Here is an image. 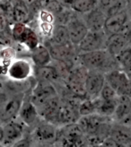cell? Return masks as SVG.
<instances>
[{"instance_id":"obj_1","label":"cell","mask_w":131,"mask_h":147,"mask_svg":"<svg viewBox=\"0 0 131 147\" xmlns=\"http://www.w3.org/2000/svg\"><path fill=\"white\" fill-rule=\"evenodd\" d=\"M77 60L80 65L87 70H97L104 74L113 69L119 68L114 57L106 49L80 52L77 56Z\"/></svg>"},{"instance_id":"obj_2","label":"cell","mask_w":131,"mask_h":147,"mask_svg":"<svg viewBox=\"0 0 131 147\" xmlns=\"http://www.w3.org/2000/svg\"><path fill=\"white\" fill-rule=\"evenodd\" d=\"M56 147H87V140L78 124L71 123L58 127Z\"/></svg>"},{"instance_id":"obj_3","label":"cell","mask_w":131,"mask_h":147,"mask_svg":"<svg viewBox=\"0 0 131 147\" xmlns=\"http://www.w3.org/2000/svg\"><path fill=\"white\" fill-rule=\"evenodd\" d=\"M106 83L112 87L117 96H130V75L121 69L117 68L104 74Z\"/></svg>"},{"instance_id":"obj_4","label":"cell","mask_w":131,"mask_h":147,"mask_svg":"<svg viewBox=\"0 0 131 147\" xmlns=\"http://www.w3.org/2000/svg\"><path fill=\"white\" fill-rule=\"evenodd\" d=\"M58 127L56 125L41 119L28 134L33 142L55 144L57 140Z\"/></svg>"},{"instance_id":"obj_5","label":"cell","mask_w":131,"mask_h":147,"mask_svg":"<svg viewBox=\"0 0 131 147\" xmlns=\"http://www.w3.org/2000/svg\"><path fill=\"white\" fill-rule=\"evenodd\" d=\"M87 71V68L78 64L70 70L66 77V84L69 92L78 97H86L84 86Z\"/></svg>"},{"instance_id":"obj_6","label":"cell","mask_w":131,"mask_h":147,"mask_svg":"<svg viewBox=\"0 0 131 147\" xmlns=\"http://www.w3.org/2000/svg\"><path fill=\"white\" fill-rule=\"evenodd\" d=\"M107 36L117 33L130 34L128 14L125 9L107 16L103 28Z\"/></svg>"},{"instance_id":"obj_7","label":"cell","mask_w":131,"mask_h":147,"mask_svg":"<svg viewBox=\"0 0 131 147\" xmlns=\"http://www.w3.org/2000/svg\"><path fill=\"white\" fill-rule=\"evenodd\" d=\"M34 65L32 61L25 58L14 59L9 64L6 76L9 80L15 81H24L33 76Z\"/></svg>"},{"instance_id":"obj_8","label":"cell","mask_w":131,"mask_h":147,"mask_svg":"<svg viewBox=\"0 0 131 147\" xmlns=\"http://www.w3.org/2000/svg\"><path fill=\"white\" fill-rule=\"evenodd\" d=\"M107 34L103 30L97 32L88 31L84 38L81 40L76 48L79 52H89L94 51L105 49Z\"/></svg>"},{"instance_id":"obj_9","label":"cell","mask_w":131,"mask_h":147,"mask_svg":"<svg viewBox=\"0 0 131 147\" xmlns=\"http://www.w3.org/2000/svg\"><path fill=\"white\" fill-rule=\"evenodd\" d=\"M11 33L15 40L32 51L39 45L38 38L33 30L24 23L16 22L14 24Z\"/></svg>"},{"instance_id":"obj_10","label":"cell","mask_w":131,"mask_h":147,"mask_svg":"<svg viewBox=\"0 0 131 147\" xmlns=\"http://www.w3.org/2000/svg\"><path fill=\"white\" fill-rule=\"evenodd\" d=\"M17 118L26 128L31 129L41 119L36 107L31 101L28 94L27 98L25 96L22 103Z\"/></svg>"},{"instance_id":"obj_11","label":"cell","mask_w":131,"mask_h":147,"mask_svg":"<svg viewBox=\"0 0 131 147\" xmlns=\"http://www.w3.org/2000/svg\"><path fill=\"white\" fill-rule=\"evenodd\" d=\"M26 127L18 119L2 124L3 137L2 143L5 147L10 146L14 142L25 136Z\"/></svg>"},{"instance_id":"obj_12","label":"cell","mask_w":131,"mask_h":147,"mask_svg":"<svg viewBox=\"0 0 131 147\" xmlns=\"http://www.w3.org/2000/svg\"><path fill=\"white\" fill-rule=\"evenodd\" d=\"M105 84L104 73L97 70H88L85 80L86 97L94 99L98 97Z\"/></svg>"},{"instance_id":"obj_13","label":"cell","mask_w":131,"mask_h":147,"mask_svg":"<svg viewBox=\"0 0 131 147\" xmlns=\"http://www.w3.org/2000/svg\"><path fill=\"white\" fill-rule=\"evenodd\" d=\"M27 94H10L9 99L0 114V123L4 124L7 122L17 119L18 111L22 103Z\"/></svg>"},{"instance_id":"obj_14","label":"cell","mask_w":131,"mask_h":147,"mask_svg":"<svg viewBox=\"0 0 131 147\" xmlns=\"http://www.w3.org/2000/svg\"><path fill=\"white\" fill-rule=\"evenodd\" d=\"M130 96H119L117 107L111 117L113 122L130 126L131 123Z\"/></svg>"},{"instance_id":"obj_15","label":"cell","mask_w":131,"mask_h":147,"mask_svg":"<svg viewBox=\"0 0 131 147\" xmlns=\"http://www.w3.org/2000/svg\"><path fill=\"white\" fill-rule=\"evenodd\" d=\"M50 53L52 61L57 62H63L68 65L72 62V59L74 56V45L72 44L69 45H57V44L49 43L48 45H45ZM71 67V66H70Z\"/></svg>"},{"instance_id":"obj_16","label":"cell","mask_w":131,"mask_h":147,"mask_svg":"<svg viewBox=\"0 0 131 147\" xmlns=\"http://www.w3.org/2000/svg\"><path fill=\"white\" fill-rule=\"evenodd\" d=\"M128 46H130V34L117 33L107 36L105 49L115 57Z\"/></svg>"},{"instance_id":"obj_17","label":"cell","mask_w":131,"mask_h":147,"mask_svg":"<svg viewBox=\"0 0 131 147\" xmlns=\"http://www.w3.org/2000/svg\"><path fill=\"white\" fill-rule=\"evenodd\" d=\"M65 26L68 30L71 43L76 47L88 32L84 22L78 18H71Z\"/></svg>"},{"instance_id":"obj_18","label":"cell","mask_w":131,"mask_h":147,"mask_svg":"<svg viewBox=\"0 0 131 147\" xmlns=\"http://www.w3.org/2000/svg\"><path fill=\"white\" fill-rule=\"evenodd\" d=\"M84 20L85 25L87 26L88 31L97 32L103 30L104 22H105L107 15L101 9L98 8L92 9L91 11L84 14Z\"/></svg>"},{"instance_id":"obj_19","label":"cell","mask_w":131,"mask_h":147,"mask_svg":"<svg viewBox=\"0 0 131 147\" xmlns=\"http://www.w3.org/2000/svg\"><path fill=\"white\" fill-rule=\"evenodd\" d=\"M110 137L121 144L130 146L131 129L130 126L113 122L110 131Z\"/></svg>"},{"instance_id":"obj_20","label":"cell","mask_w":131,"mask_h":147,"mask_svg":"<svg viewBox=\"0 0 131 147\" xmlns=\"http://www.w3.org/2000/svg\"><path fill=\"white\" fill-rule=\"evenodd\" d=\"M33 77L36 81L48 82L51 84L57 81L61 78L56 67L50 64L41 67L34 66Z\"/></svg>"},{"instance_id":"obj_21","label":"cell","mask_w":131,"mask_h":147,"mask_svg":"<svg viewBox=\"0 0 131 147\" xmlns=\"http://www.w3.org/2000/svg\"><path fill=\"white\" fill-rule=\"evenodd\" d=\"M31 61L33 65L35 67L45 66L50 64L52 61L50 53L47 47L43 45L36 46L32 51H31Z\"/></svg>"},{"instance_id":"obj_22","label":"cell","mask_w":131,"mask_h":147,"mask_svg":"<svg viewBox=\"0 0 131 147\" xmlns=\"http://www.w3.org/2000/svg\"><path fill=\"white\" fill-rule=\"evenodd\" d=\"M117 99H117H113V100H103L100 96H98L96 113L103 116V117H112L115 108L117 107Z\"/></svg>"},{"instance_id":"obj_23","label":"cell","mask_w":131,"mask_h":147,"mask_svg":"<svg viewBox=\"0 0 131 147\" xmlns=\"http://www.w3.org/2000/svg\"><path fill=\"white\" fill-rule=\"evenodd\" d=\"M51 43L57 45H69L71 44L69 39L68 33L64 25H55L51 33Z\"/></svg>"},{"instance_id":"obj_24","label":"cell","mask_w":131,"mask_h":147,"mask_svg":"<svg viewBox=\"0 0 131 147\" xmlns=\"http://www.w3.org/2000/svg\"><path fill=\"white\" fill-rule=\"evenodd\" d=\"M98 0H73L70 7L76 12L86 14L95 9Z\"/></svg>"},{"instance_id":"obj_25","label":"cell","mask_w":131,"mask_h":147,"mask_svg":"<svg viewBox=\"0 0 131 147\" xmlns=\"http://www.w3.org/2000/svg\"><path fill=\"white\" fill-rule=\"evenodd\" d=\"M117 61L119 68L125 71L130 75V62H131V52L130 47L128 46L124 51H122L119 55L114 57Z\"/></svg>"},{"instance_id":"obj_26","label":"cell","mask_w":131,"mask_h":147,"mask_svg":"<svg viewBox=\"0 0 131 147\" xmlns=\"http://www.w3.org/2000/svg\"><path fill=\"white\" fill-rule=\"evenodd\" d=\"M97 105V97L94 99L85 97L82 99V100L78 104V113L80 117L96 113Z\"/></svg>"},{"instance_id":"obj_27","label":"cell","mask_w":131,"mask_h":147,"mask_svg":"<svg viewBox=\"0 0 131 147\" xmlns=\"http://www.w3.org/2000/svg\"><path fill=\"white\" fill-rule=\"evenodd\" d=\"M13 16L16 22L24 23L25 21L28 20L29 16V12L27 7L22 3L16 5L13 9Z\"/></svg>"},{"instance_id":"obj_28","label":"cell","mask_w":131,"mask_h":147,"mask_svg":"<svg viewBox=\"0 0 131 147\" xmlns=\"http://www.w3.org/2000/svg\"><path fill=\"white\" fill-rule=\"evenodd\" d=\"M99 96L103 100H113L118 97L116 92L113 90V88L110 85L107 84L105 81V84L103 85V88L101 90Z\"/></svg>"},{"instance_id":"obj_29","label":"cell","mask_w":131,"mask_h":147,"mask_svg":"<svg viewBox=\"0 0 131 147\" xmlns=\"http://www.w3.org/2000/svg\"><path fill=\"white\" fill-rule=\"evenodd\" d=\"M32 140L29 135H25L22 139L16 141L9 147H32Z\"/></svg>"},{"instance_id":"obj_30","label":"cell","mask_w":131,"mask_h":147,"mask_svg":"<svg viewBox=\"0 0 131 147\" xmlns=\"http://www.w3.org/2000/svg\"><path fill=\"white\" fill-rule=\"evenodd\" d=\"M10 94L4 89V87H2V84H0V114L2 112V110L4 109L5 106L6 105L7 102L9 100Z\"/></svg>"},{"instance_id":"obj_31","label":"cell","mask_w":131,"mask_h":147,"mask_svg":"<svg viewBox=\"0 0 131 147\" xmlns=\"http://www.w3.org/2000/svg\"><path fill=\"white\" fill-rule=\"evenodd\" d=\"M101 145H102L103 147H130L126 146H124V145L117 142L116 140H114L113 139L110 137V136L106 138L105 140L102 142Z\"/></svg>"},{"instance_id":"obj_32","label":"cell","mask_w":131,"mask_h":147,"mask_svg":"<svg viewBox=\"0 0 131 147\" xmlns=\"http://www.w3.org/2000/svg\"><path fill=\"white\" fill-rule=\"evenodd\" d=\"M41 19L43 21V22L45 23H51L54 20L53 18L52 14L47 11H41Z\"/></svg>"},{"instance_id":"obj_33","label":"cell","mask_w":131,"mask_h":147,"mask_svg":"<svg viewBox=\"0 0 131 147\" xmlns=\"http://www.w3.org/2000/svg\"><path fill=\"white\" fill-rule=\"evenodd\" d=\"M9 25V22L4 14L0 13V33L5 32Z\"/></svg>"},{"instance_id":"obj_34","label":"cell","mask_w":131,"mask_h":147,"mask_svg":"<svg viewBox=\"0 0 131 147\" xmlns=\"http://www.w3.org/2000/svg\"><path fill=\"white\" fill-rule=\"evenodd\" d=\"M32 147H56L55 144H48V143H41L32 141Z\"/></svg>"},{"instance_id":"obj_35","label":"cell","mask_w":131,"mask_h":147,"mask_svg":"<svg viewBox=\"0 0 131 147\" xmlns=\"http://www.w3.org/2000/svg\"><path fill=\"white\" fill-rule=\"evenodd\" d=\"M3 137V131H2V125L0 123V142H2Z\"/></svg>"},{"instance_id":"obj_36","label":"cell","mask_w":131,"mask_h":147,"mask_svg":"<svg viewBox=\"0 0 131 147\" xmlns=\"http://www.w3.org/2000/svg\"><path fill=\"white\" fill-rule=\"evenodd\" d=\"M87 147H103L101 144H94V145H87Z\"/></svg>"},{"instance_id":"obj_37","label":"cell","mask_w":131,"mask_h":147,"mask_svg":"<svg viewBox=\"0 0 131 147\" xmlns=\"http://www.w3.org/2000/svg\"><path fill=\"white\" fill-rule=\"evenodd\" d=\"M0 147H5V146H3V145H2V143L0 142Z\"/></svg>"}]
</instances>
